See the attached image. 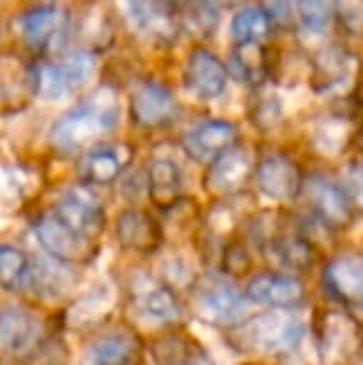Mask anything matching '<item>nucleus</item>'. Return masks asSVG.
<instances>
[{
  "mask_svg": "<svg viewBox=\"0 0 363 365\" xmlns=\"http://www.w3.org/2000/svg\"><path fill=\"white\" fill-rule=\"evenodd\" d=\"M120 120V102L110 87L97 90L90 100L63 115L50 130V142L60 152H80L95 147L105 135H110Z\"/></svg>",
  "mask_w": 363,
  "mask_h": 365,
  "instance_id": "obj_1",
  "label": "nucleus"
},
{
  "mask_svg": "<svg viewBox=\"0 0 363 365\" xmlns=\"http://www.w3.org/2000/svg\"><path fill=\"white\" fill-rule=\"evenodd\" d=\"M306 333V323L296 316V311L272 308V311L249 316L247 321L227 328V338L239 353H289L301 343Z\"/></svg>",
  "mask_w": 363,
  "mask_h": 365,
  "instance_id": "obj_2",
  "label": "nucleus"
},
{
  "mask_svg": "<svg viewBox=\"0 0 363 365\" xmlns=\"http://www.w3.org/2000/svg\"><path fill=\"white\" fill-rule=\"evenodd\" d=\"M314 338L324 365H354L363 356V326L346 308H321L314 316Z\"/></svg>",
  "mask_w": 363,
  "mask_h": 365,
  "instance_id": "obj_3",
  "label": "nucleus"
},
{
  "mask_svg": "<svg viewBox=\"0 0 363 365\" xmlns=\"http://www.w3.org/2000/svg\"><path fill=\"white\" fill-rule=\"evenodd\" d=\"M117 8L127 28L150 45H172L182 30L172 8L160 0H117Z\"/></svg>",
  "mask_w": 363,
  "mask_h": 365,
  "instance_id": "obj_4",
  "label": "nucleus"
},
{
  "mask_svg": "<svg viewBox=\"0 0 363 365\" xmlns=\"http://www.w3.org/2000/svg\"><path fill=\"white\" fill-rule=\"evenodd\" d=\"M254 162L257 159L252 157V152L247 147H239L237 142L207 164V172L202 179L204 192L217 202L242 194L254 179Z\"/></svg>",
  "mask_w": 363,
  "mask_h": 365,
  "instance_id": "obj_5",
  "label": "nucleus"
},
{
  "mask_svg": "<svg viewBox=\"0 0 363 365\" xmlns=\"http://www.w3.org/2000/svg\"><path fill=\"white\" fill-rule=\"evenodd\" d=\"M299 199H304L309 214H314L319 221H324L329 229L341 231L354 221L356 212L351 207L349 197L341 189L339 182L324 177V174H309L301 184Z\"/></svg>",
  "mask_w": 363,
  "mask_h": 365,
  "instance_id": "obj_6",
  "label": "nucleus"
},
{
  "mask_svg": "<svg viewBox=\"0 0 363 365\" xmlns=\"http://www.w3.org/2000/svg\"><path fill=\"white\" fill-rule=\"evenodd\" d=\"M35 239L40 241L45 251L60 264H88L97 256V244L88 236L70 229L65 221H60L53 212L43 214L33 224Z\"/></svg>",
  "mask_w": 363,
  "mask_h": 365,
  "instance_id": "obj_7",
  "label": "nucleus"
},
{
  "mask_svg": "<svg viewBox=\"0 0 363 365\" xmlns=\"http://www.w3.org/2000/svg\"><path fill=\"white\" fill-rule=\"evenodd\" d=\"M254 184L272 202H296L304 184V169L284 152H267L254 162Z\"/></svg>",
  "mask_w": 363,
  "mask_h": 365,
  "instance_id": "obj_8",
  "label": "nucleus"
},
{
  "mask_svg": "<svg viewBox=\"0 0 363 365\" xmlns=\"http://www.w3.org/2000/svg\"><path fill=\"white\" fill-rule=\"evenodd\" d=\"M244 293L257 306L286 308V311H299L309 301V291H306L304 281L294 274H281V271L254 274Z\"/></svg>",
  "mask_w": 363,
  "mask_h": 365,
  "instance_id": "obj_9",
  "label": "nucleus"
},
{
  "mask_svg": "<svg viewBox=\"0 0 363 365\" xmlns=\"http://www.w3.org/2000/svg\"><path fill=\"white\" fill-rule=\"evenodd\" d=\"M249 308H252V301L247 298V293L227 284L199 291L192 303V311L199 321L209 323V326L224 328V331L247 321Z\"/></svg>",
  "mask_w": 363,
  "mask_h": 365,
  "instance_id": "obj_10",
  "label": "nucleus"
},
{
  "mask_svg": "<svg viewBox=\"0 0 363 365\" xmlns=\"http://www.w3.org/2000/svg\"><path fill=\"white\" fill-rule=\"evenodd\" d=\"M175 115V95L165 82L147 77L140 80L130 92V117L142 130L165 127Z\"/></svg>",
  "mask_w": 363,
  "mask_h": 365,
  "instance_id": "obj_11",
  "label": "nucleus"
},
{
  "mask_svg": "<svg viewBox=\"0 0 363 365\" xmlns=\"http://www.w3.org/2000/svg\"><path fill=\"white\" fill-rule=\"evenodd\" d=\"M115 239L125 251L137 256H152L165 244L162 224L145 209H125L115 219Z\"/></svg>",
  "mask_w": 363,
  "mask_h": 365,
  "instance_id": "obj_12",
  "label": "nucleus"
},
{
  "mask_svg": "<svg viewBox=\"0 0 363 365\" xmlns=\"http://www.w3.org/2000/svg\"><path fill=\"white\" fill-rule=\"evenodd\" d=\"M229 82V70L212 50L204 45L189 50L184 63V87L199 100H217L224 95Z\"/></svg>",
  "mask_w": 363,
  "mask_h": 365,
  "instance_id": "obj_13",
  "label": "nucleus"
},
{
  "mask_svg": "<svg viewBox=\"0 0 363 365\" xmlns=\"http://www.w3.org/2000/svg\"><path fill=\"white\" fill-rule=\"evenodd\" d=\"M43 343V321L28 308L0 311V353L5 358H23Z\"/></svg>",
  "mask_w": 363,
  "mask_h": 365,
  "instance_id": "obj_14",
  "label": "nucleus"
},
{
  "mask_svg": "<svg viewBox=\"0 0 363 365\" xmlns=\"http://www.w3.org/2000/svg\"><path fill=\"white\" fill-rule=\"evenodd\" d=\"M18 30L30 50L48 53L63 40L65 30H68V13L58 5H38L20 15Z\"/></svg>",
  "mask_w": 363,
  "mask_h": 365,
  "instance_id": "obj_15",
  "label": "nucleus"
},
{
  "mask_svg": "<svg viewBox=\"0 0 363 365\" xmlns=\"http://www.w3.org/2000/svg\"><path fill=\"white\" fill-rule=\"evenodd\" d=\"M324 289L339 303H361L363 301V254L359 251H344L326 261Z\"/></svg>",
  "mask_w": 363,
  "mask_h": 365,
  "instance_id": "obj_16",
  "label": "nucleus"
},
{
  "mask_svg": "<svg viewBox=\"0 0 363 365\" xmlns=\"http://www.w3.org/2000/svg\"><path fill=\"white\" fill-rule=\"evenodd\" d=\"M239 142V130L229 120H207L182 137V149L192 162L209 164Z\"/></svg>",
  "mask_w": 363,
  "mask_h": 365,
  "instance_id": "obj_17",
  "label": "nucleus"
},
{
  "mask_svg": "<svg viewBox=\"0 0 363 365\" xmlns=\"http://www.w3.org/2000/svg\"><path fill=\"white\" fill-rule=\"evenodd\" d=\"M53 214L60 221L75 229L78 234L88 236V239L97 241V236L105 229V209L97 202V197H92L85 189H73L70 194H65L58 204H55Z\"/></svg>",
  "mask_w": 363,
  "mask_h": 365,
  "instance_id": "obj_18",
  "label": "nucleus"
},
{
  "mask_svg": "<svg viewBox=\"0 0 363 365\" xmlns=\"http://www.w3.org/2000/svg\"><path fill=\"white\" fill-rule=\"evenodd\" d=\"M145 192L160 212H170L184 197V177L175 159L155 157L145 172Z\"/></svg>",
  "mask_w": 363,
  "mask_h": 365,
  "instance_id": "obj_19",
  "label": "nucleus"
},
{
  "mask_svg": "<svg viewBox=\"0 0 363 365\" xmlns=\"http://www.w3.org/2000/svg\"><path fill=\"white\" fill-rule=\"evenodd\" d=\"M132 159V149L125 145H97L80 162V177L92 187H107L122 177Z\"/></svg>",
  "mask_w": 363,
  "mask_h": 365,
  "instance_id": "obj_20",
  "label": "nucleus"
},
{
  "mask_svg": "<svg viewBox=\"0 0 363 365\" xmlns=\"http://www.w3.org/2000/svg\"><path fill=\"white\" fill-rule=\"evenodd\" d=\"M264 254H272L284 269L296 271V274H306L316 264V244L299 226H289V221L274 236V241Z\"/></svg>",
  "mask_w": 363,
  "mask_h": 365,
  "instance_id": "obj_21",
  "label": "nucleus"
},
{
  "mask_svg": "<svg viewBox=\"0 0 363 365\" xmlns=\"http://www.w3.org/2000/svg\"><path fill=\"white\" fill-rule=\"evenodd\" d=\"M351 77H354V58L349 50L339 48V45L324 48L311 65V82H314V90L321 95H334V92L344 90Z\"/></svg>",
  "mask_w": 363,
  "mask_h": 365,
  "instance_id": "obj_22",
  "label": "nucleus"
},
{
  "mask_svg": "<svg viewBox=\"0 0 363 365\" xmlns=\"http://www.w3.org/2000/svg\"><path fill=\"white\" fill-rule=\"evenodd\" d=\"M142 343L132 331L117 328V331L102 333L85 351V365H127L135 361Z\"/></svg>",
  "mask_w": 363,
  "mask_h": 365,
  "instance_id": "obj_23",
  "label": "nucleus"
},
{
  "mask_svg": "<svg viewBox=\"0 0 363 365\" xmlns=\"http://www.w3.org/2000/svg\"><path fill=\"white\" fill-rule=\"evenodd\" d=\"M244 85L249 87H262L269 82L274 73V65L269 60V53L264 43H234L232 53H229V68Z\"/></svg>",
  "mask_w": 363,
  "mask_h": 365,
  "instance_id": "obj_24",
  "label": "nucleus"
},
{
  "mask_svg": "<svg viewBox=\"0 0 363 365\" xmlns=\"http://www.w3.org/2000/svg\"><path fill=\"white\" fill-rule=\"evenodd\" d=\"M137 308L145 316L167 323V326H177L184 321L182 298L175 291V286H170L167 281H155V284L137 291Z\"/></svg>",
  "mask_w": 363,
  "mask_h": 365,
  "instance_id": "obj_25",
  "label": "nucleus"
},
{
  "mask_svg": "<svg viewBox=\"0 0 363 365\" xmlns=\"http://www.w3.org/2000/svg\"><path fill=\"white\" fill-rule=\"evenodd\" d=\"M202 351L204 348L189 333H182L177 328L160 333L147 343L152 365H192Z\"/></svg>",
  "mask_w": 363,
  "mask_h": 365,
  "instance_id": "obj_26",
  "label": "nucleus"
},
{
  "mask_svg": "<svg viewBox=\"0 0 363 365\" xmlns=\"http://www.w3.org/2000/svg\"><path fill=\"white\" fill-rule=\"evenodd\" d=\"M33 95H38L35 65L23 63L20 58H5L0 63V102H13V107L28 105Z\"/></svg>",
  "mask_w": 363,
  "mask_h": 365,
  "instance_id": "obj_27",
  "label": "nucleus"
},
{
  "mask_svg": "<svg viewBox=\"0 0 363 365\" xmlns=\"http://www.w3.org/2000/svg\"><path fill=\"white\" fill-rule=\"evenodd\" d=\"M0 286L10 293L33 289V259L18 246L0 244Z\"/></svg>",
  "mask_w": 363,
  "mask_h": 365,
  "instance_id": "obj_28",
  "label": "nucleus"
},
{
  "mask_svg": "<svg viewBox=\"0 0 363 365\" xmlns=\"http://www.w3.org/2000/svg\"><path fill=\"white\" fill-rule=\"evenodd\" d=\"M222 3L224 0H184L180 25L197 40L212 38L222 20Z\"/></svg>",
  "mask_w": 363,
  "mask_h": 365,
  "instance_id": "obj_29",
  "label": "nucleus"
},
{
  "mask_svg": "<svg viewBox=\"0 0 363 365\" xmlns=\"http://www.w3.org/2000/svg\"><path fill=\"white\" fill-rule=\"evenodd\" d=\"M112 306H115V289L107 284H100L75 303L73 311H70V321L80 328L100 326V323L110 316Z\"/></svg>",
  "mask_w": 363,
  "mask_h": 365,
  "instance_id": "obj_30",
  "label": "nucleus"
},
{
  "mask_svg": "<svg viewBox=\"0 0 363 365\" xmlns=\"http://www.w3.org/2000/svg\"><path fill=\"white\" fill-rule=\"evenodd\" d=\"M274 33V20L267 8L244 5L232 18V38L237 43H264Z\"/></svg>",
  "mask_w": 363,
  "mask_h": 365,
  "instance_id": "obj_31",
  "label": "nucleus"
},
{
  "mask_svg": "<svg viewBox=\"0 0 363 365\" xmlns=\"http://www.w3.org/2000/svg\"><path fill=\"white\" fill-rule=\"evenodd\" d=\"M341 0H296L294 8L296 15H299L301 25L306 30H326L336 18V10H339Z\"/></svg>",
  "mask_w": 363,
  "mask_h": 365,
  "instance_id": "obj_32",
  "label": "nucleus"
},
{
  "mask_svg": "<svg viewBox=\"0 0 363 365\" xmlns=\"http://www.w3.org/2000/svg\"><path fill=\"white\" fill-rule=\"evenodd\" d=\"M58 65H60V73H63V80H65L68 92L85 87L92 80V75H95V55H92L90 50L70 53L68 58Z\"/></svg>",
  "mask_w": 363,
  "mask_h": 365,
  "instance_id": "obj_33",
  "label": "nucleus"
},
{
  "mask_svg": "<svg viewBox=\"0 0 363 365\" xmlns=\"http://www.w3.org/2000/svg\"><path fill=\"white\" fill-rule=\"evenodd\" d=\"M219 266H222V274L232 276V279H242V276L252 274V254H249L247 241L237 239V236L224 241Z\"/></svg>",
  "mask_w": 363,
  "mask_h": 365,
  "instance_id": "obj_34",
  "label": "nucleus"
},
{
  "mask_svg": "<svg viewBox=\"0 0 363 365\" xmlns=\"http://www.w3.org/2000/svg\"><path fill=\"white\" fill-rule=\"evenodd\" d=\"M339 184L346 192V197H349L354 212L363 214V157H356V159H351V162H346Z\"/></svg>",
  "mask_w": 363,
  "mask_h": 365,
  "instance_id": "obj_35",
  "label": "nucleus"
},
{
  "mask_svg": "<svg viewBox=\"0 0 363 365\" xmlns=\"http://www.w3.org/2000/svg\"><path fill=\"white\" fill-rule=\"evenodd\" d=\"M281 117H284V112H281V102H279V97H274V95L262 97L252 110L254 127L262 130V132H269V130H274V127H279Z\"/></svg>",
  "mask_w": 363,
  "mask_h": 365,
  "instance_id": "obj_36",
  "label": "nucleus"
},
{
  "mask_svg": "<svg viewBox=\"0 0 363 365\" xmlns=\"http://www.w3.org/2000/svg\"><path fill=\"white\" fill-rule=\"evenodd\" d=\"M192 365H214V363H212V358H209V353H207V351H202V353L197 356V361H194Z\"/></svg>",
  "mask_w": 363,
  "mask_h": 365,
  "instance_id": "obj_37",
  "label": "nucleus"
},
{
  "mask_svg": "<svg viewBox=\"0 0 363 365\" xmlns=\"http://www.w3.org/2000/svg\"><path fill=\"white\" fill-rule=\"evenodd\" d=\"M354 142H356V147H359V152H361V157H363V130H359V132H356Z\"/></svg>",
  "mask_w": 363,
  "mask_h": 365,
  "instance_id": "obj_38",
  "label": "nucleus"
},
{
  "mask_svg": "<svg viewBox=\"0 0 363 365\" xmlns=\"http://www.w3.org/2000/svg\"><path fill=\"white\" fill-rule=\"evenodd\" d=\"M160 3L170 5V8H177V5H182V3H184V0H160Z\"/></svg>",
  "mask_w": 363,
  "mask_h": 365,
  "instance_id": "obj_39",
  "label": "nucleus"
},
{
  "mask_svg": "<svg viewBox=\"0 0 363 365\" xmlns=\"http://www.w3.org/2000/svg\"><path fill=\"white\" fill-rule=\"evenodd\" d=\"M227 3H232V5H237V3H249V0H227Z\"/></svg>",
  "mask_w": 363,
  "mask_h": 365,
  "instance_id": "obj_40",
  "label": "nucleus"
},
{
  "mask_svg": "<svg viewBox=\"0 0 363 365\" xmlns=\"http://www.w3.org/2000/svg\"><path fill=\"white\" fill-rule=\"evenodd\" d=\"M359 112H361V117H363V95H361V100H359Z\"/></svg>",
  "mask_w": 363,
  "mask_h": 365,
  "instance_id": "obj_41",
  "label": "nucleus"
},
{
  "mask_svg": "<svg viewBox=\"0 0 363 365\" xmlns=\"http://www.w3.org/2000/svg\"><path fill=\"white\" fill-rule=\"evenodd\" d=\"M239 365H262V363H239Z\"/></svg>",
  "mask_w": 363,
  "mask_h": 365,
  "instance_id": "obj_42",
  "label": "nucleus"
},
{
  "mask_svg": "<svg viewBox=\"0 0 363 365\" xmlns=\"http://www.w3.org/2000/svg\"><path fill=\"white\" fill-rule=\"evenodd\" d=\"M127 365H142V363H135V361H132V363H127Z\"/></svg>",
  "mask_w": 363,
  "mask_h": 365,
  "instance_id": "obj_43",
  "label": "nucleus"
},
{
  "mask_svg": "<svg viewBox=\"0 0 363 365\" xmlns=\"http://www.w3.org/2000/svg\"><path fill=\"white\" fill-rule=\"evenodd\" d=\"M0 3H3V0H0Z\"/></svg>",
  "mask_w": 363,
  "mask_h": 365,
  "instance_id": "obj_44",
  "label": "nucleus"
}]
</instances>
